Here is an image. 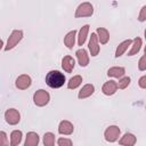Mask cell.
<instances>
[{
    "mask_svg": "<svg viewBox=\"0 0 146 146\" xmlns=\"http://www.w3.org/2000/svg\"><path fill=\"white\" fill-rule=\"evenodd\" d=\"M43 145L44 146H54L55 145V135L52 132H46L43 135Z\"/></svg>",
    "mask_w": 146,
    "mask_h": 146,
    "instance_id": "obj_24",
    "label": "cell"
},
{
    "mask_svg": "<svg viewBox=\"0 0 146 146\" xmlns=\"http://www.w3.org/2000/svg\"><path fill=\"white\" fill-rule=\"evenodd\" d=\"M72 144H73L72 140L68 139V138H63V137H60V138L57 139V145H58V146H71Z\"/></svg>",
    "mask_w": 146,
    "mask_h": 146,
    "instance_id": "obj_26",
    "label": "cell"
},
{
    "mask_svg": "<svg viewBox=\"0 0 146 146\" xmlns=\"http://www.w3.org/2000/svg\"><path fill=\"white\" fill-rule=\"evenodd\" d=\"M89 25L88 24H86V25H83L80 30H79V33H78V44L79 46H83L84 44V42H86V40H87V36H88V33H89Z\"/></svg>",
    "mask_w": 146,
    "mask_h": 146,
    "instance_id": "obj_21",
    "label": "cell"
},
{
    "mask_svg": "<svg viewBox=\"0 0 146 146\" xmlns=\"http://www.w3.org/2000/svg\"><path fill=\"white\" fill-rule=\"evenodd\" d=\"M40 141V137L36 132L34 131H30L26 133V138H25V146H36Z\"/></svg>",
    "mask_w": 146,
    "mask_h": 146,
    "instance_id": "obj_17",
    "label": "cell"
},
{
    "mask_svg": "<svg viewBox=\"0 0 146 146\" xmlns=\"http://www.w3.org/2000/svg\"><path fill=\"white\" fill-rule=\"evenodd\" d=\"M22 137H23V133H22L21 130H14V131H11V133H10V143L9 144L11 146L19 145L21 141H22Z\"/></svg>",
    "mask_w": 146,
    "mask_h": 146,
    "instance_id": "obj_22",
    "label": "cell"
},
{
    "mask_svg": "<svg viewBox=\"0 0 146 146\" xmlns=\"http://www.w3.org/2000/svg\"><path fill=\"white\" fill-rule=\"evenodd\" d=\"M75 56L78 58V62H79V65L81 67H86L88 66L89 64V55H88V51L83 48H80L75 51Z\"/></svg>",
    "mask_w": 146,
    "mask_h": 146,
    "instance_id": "obj_10",
    "label": "cell"
},
{
    "mask_svg": "<svg viewBox=\"0 0 146 146\" xmlns=\"http://www.w3.org/2000/svg\"><path fill=\"white\" fill-rule=\"evenodd\" d=\"M74 131V125L72 122H70L68 120H63L59 122L58 124V132L60 135H64V136H70L72 135Z\"/></svg>",
    "mask_w": 146,
    "mask_h": 146,
    "instance_id": "obj_9",
    "label": "cell"
},
{
    "mask_svg": "<svg viewBox=\"0 0 146 146\" xmlns=\"http://www.w3.org/2000/svg\"><path fill=\"white\" fill-rule=\"evenodd\" d=\"M75 66V60L72 56H64L62 59V68L66 72V73H71L73 71Z\"/></svg>",
    "mask_w": 146,
    "mask_h": 146,
    "instance_id": "obj_13",
    "label": "cell"
},
{
    "mask_svg": "<svg viewBox=\"0 0 146 146\" xmlns=\"http://www.w3.org/2000/svg\"><path fill=\"white\" fill-rule=\"evenodd\" d=\"M138 70L141 72L146 71V56L145 55H143L138 62Z\"/></svg>",
    "mask_w": 146,
    "mask_h": 146,
    "instance_id": "obj_28",
    "label": "cell"
},
{
    "mask_svg": "<svg viewBox=\"0 0 146 146\" xmlns=\"http://www.w3.org/2000/svg\"><path fill=\"white\" fill-rule=\"evenodd\" d=\"M2 48H3V41H2L1 39H0V50H1Z\"/></svg>",
    "mask_w": 146,
    "mask_h": 146,
    "instance_id": "obj_31",
    "label": "cell"
},
{
    "mask_svg": "<svg viewBox=\"0 0 146 146\" xmlns=\"http://www.w3.org/2000/svg\"><path fill=\"white\" fill-rule=\"evenodd\" d=\"M141 46H143V40L141 38L137 36L132 40L131 44H130V50L128 51V56H133V55H137L140 49H141Z\"/></svg>",
    "mask_w": 146,
    "mask_h": 146,
    "instance_id": "obj_14",
    "label": "cell"
},
{
    "mask_svg": "<svg viewBox=\"0 0 146 146\" xmlns=\"http://www.w3.org/2000/svg\"><path fill=\"white\" fill-rule=\"evenodd\" d=\"M5 120L10 125H16L21 121V114L16 108H8L5 112Z\"/></svg>",
    "mask_w": 146,
    "mask_h": 146,
    "instance_id": "obj_6",
    "label": "cell"
},
{
    "mask_svg": "<svg viewBox=\"0 0 146 146\" xmlns=\"http://www.w3.org/2000/svg\"><path fill=\"white\" fill-rule=\"evenodd\" d=\"M94 14V6L90 2H82L75 9V18H82V17H91Z\"/></svg>",
    "mask_w": 146,
    "mask_h": 146,
    "instance_id": "obj_3",
    "label": "cell"
},
{
    "mask_svg": "<svg viewBox=\"0 0 146 146\" xmlns=\"http://www.w3.org/2000/svg\"><path fill=\"white\" fill-rule=\"evenodd\" d=\"M31 84H32V79L29 74H21L19 76H17L15 81V86L19 90H26L31 87Z\"/></svg>",
    "mask_w": 146,
    "mask_h": 146,
    "instance_id": "obj_7",
    "label": "cell"
},
{
    "mask_svg": "<svg viewBox=\"0 0 146 146\" xmlns=\"http://www.w3.org/2000/svg\"><path fill=\"white\" fill-rule=\"evenodd\" d=\"M97 34V38H98V41L100 42V44H106L110 40V32L105 29V27H97L96 32Z\"/></svg>",
    "mask_w": 146,
    "mask_h": 146,
    "instance_id": "obj_16",
    "label": "cell"
},
{
    "mask_svg": "<svg viewBox=\"0 0 146 146\" xmlns=\"http://www.w3.org/2000/svg\"><path fill=\"white\" fill-rule=\"evenodd\" d=\"M7 145H9L7 133L5 131H0V146H7Z\"/></svg>",
    "mask_w": 146,
    "mask_h": 146,
    "instance_id": "obj_27",
    "label": "cell"
},
{
    "mask_svg": "<svg viewBox=\"0 0 146 146\" xmlns=\"http://www.w3.org/2000/svg\"><path fill=\"white\" fill-rule=\"evenodd\" d=\"M138 84H139V87H140L141 89H146V75H143V76L139 79Z\"/></svg>",
    "mask_w": 146,
    "mask_h": 146,
    "instance_id": "obj_30",
    "label": "cell"
},
{
    "mask_svg": "<svg viewBox=\"0 0 146 146\" xmlns=\"http://www.w3.org/2000/svg\"><path fill=\"white\" fill-rule=\"evenodd\" d=\"M130 81H131V79L129 76H125V75L121 76L119 79V82H116L117 89H125V88H128V86L130 84Z\"/></svg>",
    "mask_w": 146,
    "mask_h": 146,
    "instance_id": "obj_25",
    "label": "cell"
},
{
    "mask_svg": "<svg viewBox=\"0 0 146 146\" xmlns=\"http://www.w3.org/2000/svg\"><path fill=\"white\" fill-rule=\"evenodd\" d=\"M65 80H66L65 75L57 70L49 71L46 75V83L49 88H52V89H58L63 87L65 83Z\"/></svg>",
    "mask_w": 146,
    "mask_h": 146,
    "instance_id": "obj_1",
    "label": "cell"
},
{
    "mask_svg": "<svg viewBox=\"0 0 146 146\" xmlns=\"http://www.w3.org/2000/svg\"><path fill=\"white\" fill-rule=\"evenodd\" d=\"M88 48H89L90 55H91L92 57H96V56L99 54V50H100V47H99V41H98L97 34H96L95 32H94V33H91V35H90L89 43H88Z\"/></svg>",
    "mask_w": 146,
    "mask_h": 146,
    "instance_id": "obj_8",
    "label": "cell"
},
{
    "mask_svg": "<svg viewBox=\"0 0 146 146\" xmlns=\"http://www.w3.org/2000/svg\"><path fill=\"white\" fill-rule=\"evenodd\" d=\"M81 83H82V76L81 75H74L68 80L67 88L68 89H76Z\"/></svg>",
    "mask_w": 146,
    "mask_h": 146,
    "instance_id": "obj_23",
    "label": "cell"
},
{
    "mask_svg": "<svg viewBox=\"0 0 146 146\" xmlns=\"http://www.w3.org/2000/svg\"><path fill=\"white\" fill-rule=\"evenodd\" d=\"M125 74V68L122 66H113L111 68H108L107 71V75L110 78H115V79H120L121 76H123Z\"/></svg>",
    "mask_w": 146,
    "mask_h": 146,
    "instance_id": "obj_20",
    "label": "cell"
},
{
    "mask_svg": "<svg viewBox=\"0 0 146 146\" xmlns=\"http://www.w3.org/2000/svg\"><path fill=\"white\" fill-rule=\"evenodd\" d=\"M137 143V139L135 137V135L132 133H124L120 139H119V144L120 145H123V146H133L135 144Z\"/></svg>",
    "mask_w": 146,
    "mask_h": 146,
    "instance_id": "obj_18",
    "label": "cell"
},
{
    "mask_svg": "<svg viewBox=\"0 0 146 146\" xmlns=\"http://www.w3.org/2000/svg\"><path fill=\"white\" fill-rule=\"evenodd\" d=\"M24 36V32L22 30H13L10 35L8 36V40H7V44L5 47V50L8 51V50H11L14 49L23 39Z\"/></svg>",
    "mask_w": 146,
    "mask_h": 146,
    "instance_id": "obj_2",
    "label": "cell"
},
{
    "mask_svg": "<svg viewBox=\"0 0 146 146\" xmlns=\"http://www.w3.org/2000/svg\"><path fill=\"white\" fill-rule=\"evenodd\" d=\"M102 91L104 95L106 96H112L114 95L116 91H117V84H116V81H113V80H108L106 81L103 87H102Z\"/></svg>",
    "mask_w": 146,
    "mask_h": 146,
    "instance_id": "obj_11",
    "label": "cell"
},
{
    "mask_svg": "<svg viewBox=\"0 0 146 146\" xmlns=\"http://www.w3.org/2000/svg\"><path fill=\"white\" fill-rule=\"evenodd\" d=\"M94 92H95V86L91 84V83H87V84H84V86L81 88V90L79 91L78 98H79V99H86V98L90 97Z\"/></svg>",
    "mask_w": 146,
    "mask_h": 146,
    "instance_id": "obj_12",
    "label": "cell"
},
{
    "mask_svg": "<svg viewBox=\"0 0 146 146\" xmlns=\"http://www.w3.org/2000/svg\"><path fill=\"white\" fill-rule=\"evenodd\" d=\"M50 102V95L48 91H46L44 89H39L34 92L33 95V103L39 106V107H43L46 106L48 103Z\"/></svg>",
    "mask_w": 146,
    "mask_h": 146,
    "instance_id": "obj_4",
    "label": "cell"
},
{
    "mask_svg": "<svg viewBox=\"0 0 146 146\" xmlns=\"http://www.w3.org/2000/svg\"><path fill=\"white\" fill-rule=\"evenodd\" d=\"M120 133H121V130L117 125H110L106 128L105 132H104V137H105V140L108 141V143H114L119 139L120 137Z\"/></svg>",
    "mask_w": 146,
    "mask_h": 146,
    "instance_id": "obj_5",
    "label": "cell"
},
{
    "mask_svg": "<svg viewBox=\"0 0 146 146\" xmlns=\"http://www.w3.org/2000/svg\"><path fill=\"white\" fill-rule=\"evenodd\" d=\"M131 42H132V40H131V39H127V40H124V41L120 42V43H119V46L116 47V50H115V57H116V58L121 57V56H122V55L128 50V48L130 47Z\"/></svg>",
    "mask_w": 146,
    "mask_h": 146,
    "instance_id": "obj_19",
    "label": "cell"
},
{
    "mask_svg": "<svg viewBox=\"0 0 146 146\" xmlns=\"http://www.w3.org/2000/svg\"><path fill=\"white\" fill-rule=\"evenodd\" d=\"M138 21L139 22H145L146 21V6H143L140 9V13L138 15Z\"/></svg>",
    "mask_w": 146,
    "mask_h": 146,
    "instance_id": "obj_29",
    "label": "cell"
},
{
    "mask_svg": "<svg viewBox=\"0 0 146 146\" xmlns=\"http://www.w3.org/2000/svg\"><path fill=\"white\" fill-rule=\"evenodd\" d=\"M75 39H76V31L72 30L70 32H67L64 36V44L66 46L67 49H72L75 44Z\"/></svg>",
    "mask_w": 146,
    "mask_h": 146,
    "instance_id": "obj_15",
    "label": "cell"
}]
</instances>
